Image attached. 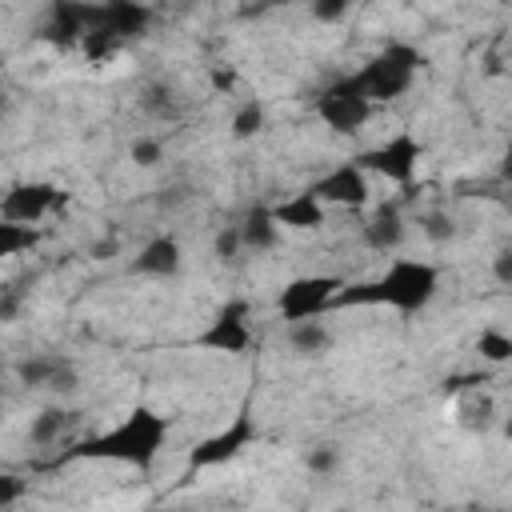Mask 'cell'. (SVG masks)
Here are the masks:
<instances>
[{"instance_id":"6da1fadb","label":"cell","mask_w":512,"mask_h":512,"mask_svg":"<svg viewBox=\"0 0 512 512\" xmlns=\"http://www.w3.org/2000/svg\"><path fill=\"white\" fill-rule=\"evenodd\" d=\"M440 288V272L424 260H392L388 272L372 284H356L340 292L344 304H388L396 312H420Z\"/></svg>"},{"instance_id":"7a4b0ae2","label":"cell","mask_w":512,"mask_h":512,"mask_svg":"<svg viewBox=\"0 0 512 512\" xmlns=\"http://www.w3.org/2000/svg\"><path fill=\"white\" fill-rule=\"evenodd\" d=\"M164 432H168V424L156 412L136 408L120 428H112L108 436L92 440L80 456H108V460H128L136 468H148L156 460L160 444H164Z\"/></svg>"},{"instance_id":"3957f363","label":"cell","mask_w":512,"mask_h":512,"mask_svg":"<svg viewBox=\"0 0 512 512\" xmlns=\"http://www.w3.org/2000/svg\"><path fill=\"white\" fill-rule=\"evenodd\" d=\"M416 68H420V52L408 48V44H392V48H384L376 60H368V64L356 72V80H360L364 96H368L372 104H380V100L404 96V92L412 88V80H416Z\"/></svg>"},{"instance_id":"277c9868","label":"cell","mask_w":512,"mask_h":512,"mask_svg":"<svg viewBox=\"0 0 512 512\" xmlns=\"http://www.w3.org/2000/svg\"><path fill=\"white\" fill-rule=\"evenodd\" d=\"M316 112H320V120H324L332 132H356V128L368 124L372 100L364 96V88H360V80H356V72H352V76L332 80V84L316 96Z\"/></svg>"},{"instance_id":"5b68a950","label":"cell","mask_w":512,"mask_h":512,"mask_svg":"<svg viewBox=\"0 0 512 512\" xmlns=\"http://www.w3.org/2000/svg\"><path fill=\"white\" fill-rule=\"evenodd\" d=\"M340 288H344L340 276H300V280H292V284L280 292L276 308H280L284 320L320 316V308H324L332 296H340Z\"/></svg>"},{"instance_id":"8992f818","label":"cell","mask_w":512,"mask_h":512,"mask_svg":"<svg viewBox=\"0 0 512 512\" xmlns=\"http://www.w3.org/2000/svg\"><path fill=\"white\" fill-rule=\"evenodd\" d=\"M312 192L324 200V204H344V208H364L368 204V168L360 160H348V164H336L332 172H324Z\"/></svg>"},{"instance_id":"52a82bcc","label":"cell","mask_w":512,"mask_h":512,"mask_svg":"<svg viewBox=\"0 0 512 512\" xmlns=\"http://www.w3.org/2000/svg\"><path fill=\"white\" fill-rule=\"evenodd\" d=\"M416 160H420V144H416L408 132H400V136H392V140H384L380 148H372V152L360 156V164H364L368 172H384V176L396 180V184H408V180L416 176Z\"/></svg>"},{"instance_id":"ba28073f","label":"cell","mask_w":512,"mask_h":512,"mask_svg":"<svg viewBox=\"0 0 512 512\" xmlns=\"http://www.w3.org/2000/svg\"><path fill=\"white\" fill-rule=\"evenodd\" d=\"M96 28L88 32H104V36H140L148 24H152V8L140 4V0H104L96 12H92Z\"/></svg>"},{"instance_id":"9c48e42d","label":"cell","mask_w":512,"mask_h":512,"mask_svg":"<svg viewBox=\"0 0 512 512\" xmlns=\"http://www.w3.org/2000/svg\"><path fill=\"white\" fill-rule=\"evenodd\" d=\"M408 240V220L400 212V204H380L368 220H364V244L372 252H396Z\"/></svg>"},{"instance_id":"30bf717a","label":"cell","mask_w":512,"mask_h":512,"mask_svg":"<svg viewBox=\"0 0 512 512\" xmlns=\"http://www.w3.org/2000/svg\"><path fill=\"white\" fill-rule=\"evenodd\" d=\"M180 264H184L180 244H176L172 236H152V240L136 252L132 272H136V276H152V280H168V276L180 272Z\"/></svg>"},{"instance_id":"8fae6325","label":"cell","mask_w":512,"mask_h":512,"mask_svg":"<svg viewBox=\"0 0 512 512\" xmlns=\"http://www.w3.org/2000/svg\"><path fill=\"white\" fill-rule=\"evenodd\" d=\"M200 344L220 348V352H244L252 344V328L244 320V308H224L208 332H200Z\"/></svg>"},{"instance_id":"7c38bea8","label":"cell","mask_w":512,"mask_h":512,"mask_svg":"<svg viewBox=\"0 0 512 512\" xmlns=\"http://www.w3.org/2000/svg\"><path fill=\"white\" fill-rule=\"evenodd\" d=\"M52 204H56V188H48V184H24V188H12V192L4 196V220L32 224V220H40Z\"/></svg>"},{"instance_id":"4fadbf2b","label":"cell","mask_w":512,"mask_h":512,"mask_svg":"<svg viewBox=\"0 0 512 512\" xmlns=\"http://www.w3.org/2000/svg\"><path fill=\"white\" fill-rule=\"evenodd\" d=\"M284 340H288V348H292L296 356H324V352H332V344H336L332 328H328L320 316L288 320V328H284Z\"/></svg>"},{"instance_id":"5bb4252c","label":"cell","mask_w":512,"mask_h":512,"mask_svg":"<svg viewBox=\"0 0 512 512\" xmlns=\"http://www.w3.org/2000/svg\"><path fill=\"white\" fill-rule=\"evenodd\" d=\"M276 212V220L284 224V228H300V232H308V228H320L324 224V200L308 188V192H300V196H288L284 204H276L272 208Z\"/></svg>"},{"instance_id":"9a60e30c","label":"cell","mask_w":512,"mask_h":512,"mask_svg":"<svg viewBox=\"0 0 512 512\" xmlns=\"http://www.w3.org/2000/svg\"><path fill=\"white\" fill-rule=\"evenodd\" d=\"M280 220H276V212L272 208H252L244 220H240V232H244V248L248 252H272V248H280Z\"/></svg>"},{"instance_id":"2e32d148","label":"cell","mask_w":512,"mask_h":512,"mask_svg":"<svg viewBox=\"0 0 512 512\" xmlns=\"http://www.w3.org/2000/svg\"><path fill=\"white\" fill-rule=\"evenodd\" d=\"M72 424H76V412H68V408H44V412H36L32 424H28V444H32V448H52V444L64 440V432H68Z\"/></svg>"},{"instance_id":"e0dca14e","label":"cell","mask_w":512,"mask_h":512,"mask_svg":"<svg viewBox=\"0 0 512 512\" xmlns=\"http://www.w3.org/2000/svg\"><path fill=\"white\" fill-rule=\"evenodd\" d=\"M244 444H248V420H240V424H232L228 432H220V436L204 440V444H200V452H192V464H196V468H208V464L232 460Z\"/></svg>"},{"instance_id":"ac0fdd59","label":"cell","mask_w":512,"mask_h":512,"mask_svg":"<svg viewBox=\"0 0 512 512\" xmlns=\"http://www.w3.org/2000/svg\"><path fill=\"white\" fill-rule=\"evenodd\" d=\"M64 360H68V356L32 352V356L16 360V380H20L24 388H52V380H56V372H60V364H64Z\"/></svg>"},{"instance_id":"d6986e66","label":"cell","mask_w":512,"mask_h":512,"mask_svg":"<svg viewBox=\"0 0 512 512\" xmlns=\"http://www.w3.org/2000/svg\"><path fill=\"white\" fill-rule=\"evenodd\" d=\"M456 420H460V428H468V432H488V428L496 424V400L484 396V392H472V396H464V400L456 404Z\"/></svg>"},{"instance_id":"ffe728a7","label":"cell","mask_w":512,"mask_h":512,"mask_svg":"<svg viewBox=\"0 0 512 512\" xmlns=\"http://www.w3.org/2000/svg\"><path fill=\"white\" fill-rule=\"evenodd\" d=\"M340 464H344V452H340V444H336V440H316V444H308V448H304V468H308L312 476H320V480L336 476V472H340Z\"/></svg>"},{"instance_id":"44dd1931","label":"cell","mask_w":512,"mask_h":512,"mask_svg":"<svg viewBox=\"0 0 512 512\" xmlns=\"http://www.w3.org/2000/svg\"><path fill=\"white\" fill-rule=\"evenodd\" d=\"M212 256H216L224 268H240V264H244L248 248H244V232H240V224H224V228L212 236Z\"/></svg>"},{"instance_id":"7402d4cb","label":"cell","mask_w":512,"mask_h":512,"mask_svg":"<svg viewBox=\"0 0 512 512\" xmlns=\"http://www.w3.org/2000/svg\"><path fill=\"white\" fill-rule=\"evenodd\" d=\"M264 120H268L264 104H260V100H244V104L232 112V136H236V140L260 136V132H264Z\"/></svg>"},{"instance_id":"603a6c76","label":"cell","mask_w":512,"mask_h":512,"mask_svg":"<svg viewBox=\"0 0 512 512\" xmlns=\"http://www.w3.org/2000/svg\"><path fill=\"white\" fill-rule=\"evenodd\" d=\"M476 352L484 360H492V364H504V360H512V336L508 332H496V328H484L476 336Z\"/></svg>"},{"instance_id":"cb8c5ba5","label":"cell","mask_w":512,"mask_h":512,"mask_svg":"<svg viewBox=\"0 0 512 512\" xmlns=\"http://www.w3.org/2000/svg\"><path fill=\"white\" fill-rule=\"evenodd\" d=\"M420 232L432 240V244H452L456 240V220L448 212H424L420 216Z\"/></svg>"},{"instance_id":"d4e9b609","label":"cell","mask_w":512,"mask_h":512,"mask_svg":"<svg viewBox=\"0 0 512 512\" xmlns=\"http://www.w3.org/2000/svg\"><path fill=\"white\" fill-rule=\"evenodd\" d=\"M128 160H132L136 168H156V164L164 160V144H160L156 136H136L132 148H128Z\"/></svg>"},{"instance_id":"484cf974","label":"cell","mask_w":512,"mask_h":512,"mask_svg":"<svg viewBox=\"0 0 512 512\" xmlns=\"http://www.w3.org/2000/svg\"><path fill=\"white\" fill-rule=\"evenodd\" d=\"M36 236H32V228L28 224H20V220H4L0 224V256H16L24 244H32Z\"/></svg>"},{"instance_id":"4316f807","label":"cell","mask_w":512,"mask_h":512,"mask_svg":"<svg viewBox=\"0 0 512 512\" xmlns=\"http://www.w3.org/2000/svg\"><path fill=\"white\" fill-rule=\"evenodd\" d=\"M140 104H144L152 116H172V108H176V100H172V88H168V84H148V88H144V96H140Z\"/></svg>"},{"instance_id":"83f0119b","label":"cell","mask_w":512,"mask_h":512,"mask_svg":"<svg viewBox=\"0 0 512 512\" xmlns=\"http://www.w3.org/2000/svg\"><path fill=\"white\" fill-rule=\"evenodd\" d=\"M308 8H312V20H320V24H336V20L348 16L352 0H308Z\"/></svg>"},{"instance_id":"f1b7e54d","label":"cell","mask_w":512,"mask_h":512,"mask_svg":"<svg viewBox=\"0 0 512 512\" xmlns=\"http://www.w3.org/2000/svg\"><path fill=\"white\" fill-rule=\"evenodd\" d=\"M492 280L504 284V288H512V244H500L492 252Z\"/></svg>"},{"instance_id":"f546056e","label":"cell","mask_w":512,"mask_h":512,"mask_svg":"<svg viewBox=\"0 0 512 512\" xmlns=\"http://www.w3.org/2000/svg\"><path fill=\"white\" fill-rule=\"evenodd\" d=\"M76 388H80V368H76L72 360H64L60 372H56V380H52V392L68 396V392H76Z\"/></svg>"},{"instance_id":"4dcf8cb0","label":"cell","mask_w":512,"mask_h":512,"mask_svg":"<svg viewBox=\"0 0 512 512\" xmlns=\"http://www.w3.org/2000/svg\"><path fill=\"white\" fill-rule=\"evenodd\" d=\"M20 492H24V484H20L16 476H4V480H0V508H8V504L20 496Z\"/></svg>"},{"instance_id":"1f68e13d","label":"cell","mask_w":512,"mask_h":512,"mask_svg":"<svg viewBox=\"0 0 512 512\" xmlns=\"http://www.w3.org/2000/svg\"><path fill=\"white\" fill-rule=\"evenodd\" d=\"M16 312H20L16 292H4V300H0V320H4V324H12V320H16Z\"/></svg>"},{"instance_id":"d6a6232c","label":"cell","mask_w":512,"mask_h":512,"mask_svg":"<svg viewBox=\"0 0 512 512\" xmlns=\"http://www.w3.org/2000/svg\"><path fill=\"white\" fill-rule=\"evenodd\" d=\"M116 252H120V240H112V236L92 244V256H96V260H108V256H116Z\"/></svg>"},{"instance_id":"836d02e7","label":"cell","mask_w":512,"mask_h":512,"mask_svg":"<svg viewBox=\"0 0 512 512\" xmlns=\"http://www.w3.org/2000/svg\"><path fill=\"white\" fill-rule=\"evenodd\" d=\"M180 200H184V192H180V188H168V196H156V204H160V208H176Z\"/></svg>"},{"instance_id":"e575fe53","label":"cell","mask_w":512,"mask_h":512,"mask_svg":"<svg viewBox=\"0 0 512 512\" xmlns=\"http://www.w3.org/2000/svg\"><path fill=\"white\" fill-rule=\"evenodd\" d=\"M500 176L504 180H512V144L504 148V156H500Z\"/></svg>"},{"instance_id":"d590c367","label":"cell","mask_w":512,"mask_h":512,"mask_svg":"<svg viewBox=\"0 0 512 512\" xmlns=\"http://www.w3.org/2000/svg\"><path fill=\"white\" fill-rule=\"evenodd\" d=\"M212 84H216V88H232V76H228V72H212Z\"/></svg>"},{"instance_id":"8d00e7d4","label":"cell","mask_w":512,"mask_h":512,"mask_svg":"<svg viewBox=\"0 0 512 512\" xmlns=\"http://www.w3.org/2000/svg\"><path fill=\"white\" fill-rule=\"evenodd\" d=\"M500 436L512 444V416H504V420H500Z\"/></svg>"},{"instance_id":"74e56055","label":"cell","mask_w":512,"mask_h":512,"mask_svg":"<svg viewBox=\"0 0 512 512\" xmlns=\"http://www.w3.org/2000/svg\"><path fill=\"white\" fill-rule=\"evenodd\" d=\"M276 4H292V0H276Z\"/></svg>"}]
</instances>
